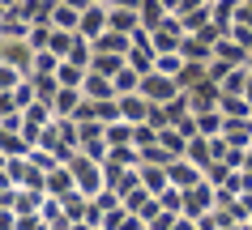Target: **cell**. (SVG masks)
I'll return each instance as SVG.
<instances>
[{
    "label": "cell",
    "instance_id": "ba28073f",
    "mask_svg": "<svg viewBox=\"0 0 252 230\" xmlns=\"http://www.w3.org/2000/svg\"><path fill=\"white\" fill-rule=\"evenodd\" d=\"M60 4H68V9H81V13L90 9V0H60Z\"/></svg>",
    "mask_w": 252,
    "mask_h": 230
},
{
    "label": "cell",
    "instance_id": "277c9868",
    "mask_svg": "<svg viewBox=\"0 0 252 230\" xmlns=\"http://www.w3.org/2000/svg\"><path fill=\"white\" fill-rule=\"evenodd\" d=\"M22 81H30V77L22 73V68H13V64H0V90H4V94H13V90H17Z\"/></svg>",
    "mask_w": 252,
    "mask_h": 230
},
{
    "label": "cell",
    "instance_id": "5b68a950",
    "mask_svg": "<svg viewBox=\"0 0 252 230\" xmlns=\"http://www.w3.org/2000/svg\"><path fill=\"white\" fill-rule=\"evenodd\" d=\"M137 26L133 13H120V9H107V30H120V34H128V30Z\"/></svg>",
    "mask_w": 252,
    "mask_h": 230
},
{
    "label": "cell",
    "instance_id": "6da1fadb",
    "mask_svg": "<svg viewBox=\"0 0 252 230\" xmlns=\"http://www.w3.org/2000/svg\"><path fill=\"white\" fill-rule=\"evenodd\" d=\"M81 94L90 98V102H107V98H116V81H111V77H103V73H86Z\"/></svg>",
    "mask_w": 252,
    "mask_h": 230
},
{
    "label": "cell",
    "instance_id": "52a82bcc",
    "mask_svg": "<svg viewBox=\"0 0 252 230\" xmlns=\"http://www.w3.org/2000/svg\"><path fill=\"white\" fill-rule=\"evenodd\" d=\"M116 141H128V128L124 124H111L107 128V145H116Z\"/></svg>",
    "mask_w": 252,
    "mask_h": 230
},
{
    "label": "cell",
    "instance_id": "8992f818",
    "mask_svg": "<svg viewBox=\"0 0 252 230\" xmlns=\"http://www.w3.org/2000/svg\"><path fill=\"white\" fill-rule=\"evenodd\" d=\"M141 90H150V98H158V102H162V98H167V90H171V85L162 81V77H146V81H141Z\"/></svg>",
    "mask_w": 252,
    "mask_h": 230
},
{
    "label": "cell",
    "instance_id": "3957f363",
    "mask_svg": "<svg viewBox=\"0 0 252 230\" xmlns=\"http://www.w3.org/2000/svg\"><path fill=\"white\" fill-rule=\"evenodd\" d=\"M52 26H56V30H81V9H68V4H60V0H56Z\"/></svg>",
    "mask_w": 252,
    "mask_h": 230
},
{
    "label": "cell",
    "instance_id": "7a4b0ae2",
    "mask_svg": "<svg viewBox=\"0 0 252 230\" xmlns=\"http://www.w3.org/2000/svg\"><path fill=\"white\" fill-rule=\"evenodd\" d=\"M77 34H86V39H98V34H107V9L103 4H90V9H86V13H81V30Z\"/></svg>",
    "mask_w": 252,
    "mask_h": 230
}]
</instances>
